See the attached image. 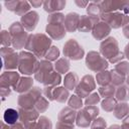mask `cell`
<instances>
[{"instance_id": "obj_1", "label": "cell", "mask_w": 129, "mask_h": 129, "mask_svg": "<svg viewBox=\"0 0 129 129\" xmlns=\"http://www.w3.org/2000/svg\"><path fill=\"white\" fill-rule=\"evenodd\" d=\"M18 118V114L14 109H8L4 113V120L8 124H13Z\"/></svg>"}]
</instances>
